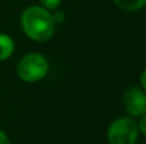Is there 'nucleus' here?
<instances>
[{
	"label": "nucleus",
	"instance_id": "nucleus-6",
	"mask_svg": "<svg viewBox=\"0 0 146 144\" xmlns=\"http://www.w3.org/2000/svg\"><path fill=\"white\" fill-rule=\"evenodd\" d=\"M114 4L124 12H137L142 9L146 4V0H113Z\"/></svg>",
	"mask_w": 146,
	"mask_h": 144
},
{
	"label": "nucleus",
	"instance_id": "nucleus-10",
	"mask_svg": "<svg viewBox=\"0 0 146 144\" xmlns=\"http://www.w3.org/2000/svg\"><path fill=\"white\" fill-rule=\"evenodd\" d=\"M0 144H10L8 135L5 134V132H3L1 129H0Z\"/></svg>",
	"mask_w": 146,
	"mask_h": 144
},
{
	"label": "nucleus",
	"instance_id": "nucleus-2",
	"mask_svg": "<svg viewBox=\"0 0 146 144\" xmlns=\"http://www.w3.org/2000/svg\"><path fill=\"white\" fill-rule=\"evenodd\" d=\"M49 61L38 52H28L18 61L17 74L26 83H36L49 73Z\"/></svg>",
	"mask_w": 146,
	"mask_h": 144
},
{
	"label": "nucleus",
	"instance_id": "nucleus-3",
	"mask_svg": "<svg viewBox=\"0 0 146 144\" xmlns=\"http://www.w3.org/2000/svg\"><path fill=\"white\" fill-rule=\"evenodd\" d=\"M139 135L136 120L129 116H122L111 121L106 133L109 144H136Z\"/></svg>",
	"mask_w": 146,
	"mask_h": 144
},
{
	"label": "nucleus",
	"instance_id": "nucleus-8",
	"mask_svg": "<svg viewBox=\"0 0 146 144\" xmlns=\"http://www.w3.org/2000/svg\"><path fill=\"white\" fill-rule=\"evenodd\" d=\"M139 119H140L139 121H136L137 122V129H139L140 134L145 135L146 134V114L142 115V116H140Z\"/></svg>",
	"mask_w": 146,
	"mask_h": 144
},
{
	"label": "nucleus",
	"instance_id": "nucleus-5",
	"mask_svg": "<svg viewBox=\"0 0 146 144\" xmlns=\"http://www.w3.org/2000/svg\"><path fill=\"white\" fill-rule=\"evenodd\" d=\"M15 50L14 40L9 35L0 33V61L8 60Z\"/></svg>",
	"mask_w": 146,
	"mask_h": 144
},
{
	"label": "nucleus",
	"instance_id": "nucleus-1",
	"mask_svg": "<svg viewBox=\"0 0 146 144\" xmlns=\"http://www.w3.org/2000/svg\"><path fill=\"white\" fill-rule=\"evenodd\" d=\"M55 22L53 13L41 5L27 7L21 14V28L30 40L35 42H46L55 33Z\"/></svg>",
	"mask_w": 146,
	"mask_h": 144
},
{
	"label": "nucleus",
	"instance_id": "nucleus-4",
	"mask_svg": "<svg viewBox=\"0 0 146 144\" xmlns=\"http://www.w3.org/2000/svg\"><path fill=\"white\" fill-rule=\"evenodd\" d=\"M122 103L131 117H140L146 114V94L145 89L139 87H129L126 89Z\"/></svg>",
	"mask_w": 146,
	"mask_h": 144
},
{
	"label": "nucleus",
	"instance_id": "nucleus-11",
	"mask_svg": "<svg viewBox=\"0 0 146 144\" xmlns=\"http://www.w3.org/2000/svg\"><path fill=\"white\" fill-rule=\"evenodd\" d=\"M145 75H146V71H142V74H141V87H142V89H146V81H145Z\"/></svg>",
	"mask_w": 146,
	"mask_h": 144
},
{
	"label": "nucleus",
	"instance_id": "nucleus-9",
	"mask_svg": "<svg viewBox=\"0 0 146 144\" xmlns=\"http://www.w3.org/2000/svg\"><path fill=\"white\" fill-rule=\"evenodd\" d=\"M53 18H54L55 24H59V23H63L64 22V19H66V14H64L63 12H55V10H54Z\"/></svg>",
	"mask_w": 146,
	"mask_h": 144
},
{
	"label": "nucleus",
	"instance_id": "nucleus-7",
	"mask_svg": "<svg viewBox=\"0 0 146 144\" xmlns=\"http://www.w3.org/2000/svg\"><path fill=\"white\" fill-rule=\"evenodd\" d=\"M40 4H41V7L48 9L49 12H54L62 4V0H40Z\"/></svg>",
	"mask_w": 146,
	"mask_h": 144
}]
</instances>
